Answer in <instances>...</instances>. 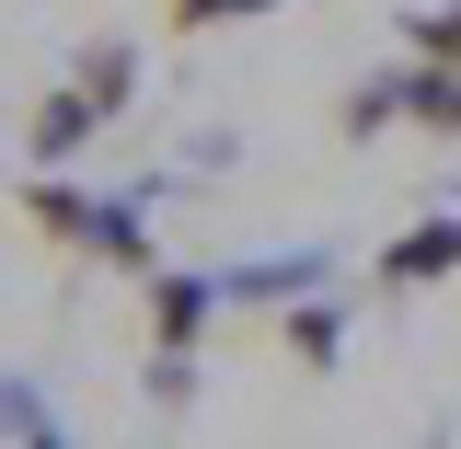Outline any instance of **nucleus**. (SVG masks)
Listing matches in <instances>:
<instances>
[{"instance_id":"obj_1","label":"nucleus","mask_w":461,"mask_h":449,"mask_svg":"<svg viewBox=\"0 0 461 449\" xmlns=\"http://www.w3.org/2000/svg\"><path fill=\"white\" fill-rule=\"evenodd\" d=\"M461 265V220H427V230H403V242H381V288H427V277H450Z\"/></svg>"},{"instance_id":"obj_2","label":"nucleus","mask_w":461,"mask_h":449,"mask_svg":"<svg viewBox=\"0 0 461 449\" xmlns=\"http://www.w3.org/2000/svg\"><path fill=\"white\" fill-rule=\"evenodd\" d=\"M403 115H415L427 139H461V58H415V69H403Z\"/></svg>"},{"instance_id":"obj_3","label":"nucleus","mask_w":461,"mask_h":449,"mask_svg":"<svg viewBox=\"0 0 461 449\" xmlns=\"http://www.w3.org/2000/svg\"><path fill=\"white\" fill-rule=\"evenodd\" d=\"M93 127H104V104H93V93H47V104H35V162H69Z\"/></svg>"},{"instance_id":"obj_4","label":"nucleus","mask_w":461,"mask_h":449,"mask_svg":"<svg viewBox=\"0 0 461 449\" xmlns=\"http://www.w3.org/2000/svg\"><path fill=\"white\" fill-rule=\"evenodd\" d=\"M208 300H220L208 277H162V288H150V335H162V346H196V335H208Z\"/></svg>"},{"instance_id":"obj_5","label":"nucleus","mask_w":461,"mask_h":449,"mask_svg":"<svg viewBox=\"0 0 461 449\" xmlns=\"http://www.w3.org/2000/svg\"><path fill=\"white\" fill-rule=\"evenodd\" d=\"M93 208H104V196H69V184H35V196H23V220L47 230V242H93Z\"/></svg>"},{"instance_id":"obj_6","label":"nucleus","mask_w":461,"mask_h":449,"mask_svg":"<svg viewBox=\"0 0 461 449\" xmlns=\"http://www.w3.org/2000/svg\"><path fill=\"white\" fill-rule=\"evenodd\" d=\"M127 81H139V58H127V47H93V58H81V93H93V104H127Z\"/></svg>"},{"instance_id":"obj_7","label":"nucleus","mask_w":461,"mask_h":449,"mask_svg":"<svg viewBox=\"0 0 461 449\" xmlns=\"http://www.w3.org/2000/svg\"><path fill=\"white\" fill-rule=\"evenodd\" d=\"M403 115V81H369V93H357V104H346V139H381V127H393Z\"/></svg>"},{"instance_id":"obj_8","label":"nucleus","mask_w":461,"mask_h":449,"mask_svg":"<svg viewBox=\"0 0 461 449\" xmlns=\"http://www.w3.org/2000/svg\"><path fill=\"white\" fill-rule=\"evenodd\" d=\"M403 47H415V58H461V0H450V12H415Z\"/></svg>"},{"instance_id":"obj_9","label":"nucleus","mask_w":461,"mask_h":449,"mask_svg":"<svg viewBox=\"0 0 461 449\" xmlns=\"http://www.w3.org/2000/svg\"><path fill=\"white\" fill-rule=\"evenodd\" d=\"M288 346H300V357H335L346 323H335V311H288Z\"/></svg>"},{"instance_id":"obj_10","label":"nucleus","mask_w":461,"mask_h":449,"mask_svg":"<svg viewBox=\"0 0 461 449\" xmlns=\"http://www.w3.org/2000/svg\"><path fill=\"white\" fill-rule=\"evenodd\" d=\"M173 23H220V0H173Z\"/></svg>"}]
</instances>
